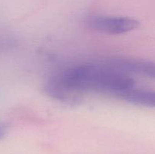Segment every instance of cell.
<instances>
[{"label":"cell","mask_w":155,"mask_h":154,"mask_svg":"<svg viewBox=\"0 0 155 154\" xmlns=\"http://www.w3.org/2000/svg\"><path fill=\"white\" fill-rule=\"evenodd\" d=\"M107 64L125 72H135L155 79V61L139 59L114 58Z\"/></svg>","instance_id":"3"},{"label":"cell","mask_w":155,"mask_h":154,"mask_svg":"<svg viewBox=\"0 0 155 154\" xmlns=\"http://www.w3.org/2000/svg\"><path fill=\"white\" fill-rule=\"evenodd\" d=\"M7 133V126L2 123H0V140L5 137Z\"/></svg>","instance_id":"5"},{"label":"cell","mask_w":155,"mask_h":154,"mask_svg":"<svg viewBox=\"0 0 155 154\" xmlns=\"http://www.w3.org/2000/svg\"><path fill=\"white\" fill-rule=\"evenodd\" d=\"M87 24L92 30L106 34H124L139 27L134 18L122 16H93L88 19Z\"/></svg>","instance_id":"2"},{"label":"cell","mask_w":155,"mask_h":154,"mask_svg":"<svg viewBox=\"0 0 155 154\" xmlns=\"http://www.w3.org/2000/svg\"><path fill=\"white\" fill-rule=\"evenodd\" d=\"M129 103L137 106L155 108V91L133 88L119 97Z\"/></svg>","instance_id":"4"},{"label":"cell","mask_w":155,"mask_h":154,"mask_svg":"<svg viewBox=\"0 0 155 154\" xmlns=\"http://www.w3.org/2000/svg\"><path fill=\"white\" fill-rule=\"evenodd\" d=\"M134 80L127 72L110 66L81 63L51 74L44 82L47 95L61 102L73 104L87 92H98L119 98L134 88Z\"/></svg>","instance_id":"1"}]
</instances>
